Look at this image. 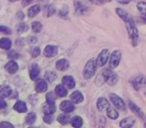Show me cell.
Returning a JSON list of instances; mask_svg holds the SVG:
<instances>
[{
    "instance_id": "16",
    "label": "cell",
    "mask_w": 146,
    "mask_h": 128,
    "mask_svg": "<svg viewBox=\"0 0 146 128\" xmlns=\"http://www.w3.org/2000/svg\"><path fill=\"white\" fill-rule=\"evenodd\" d=\"M134 123H135V121H134L133 118L128 117V118L123 119L120 122V126H121L122 128H131L132 126L134 125Z\"/></svg>"
},
{
    "instance_id": "47",
    "label": "cell",
    "mask_w": 146,
    "mask_h": 128,
    "mask_svg": "<svg viewBox=\"0 0 146 128\" xmlns=\"http://www.w3.org/2000/svg\"><path fill=\"white\" fill-rule=\"evenodd\" d=\"M120 3H128L129 2V0H119Z\"/></svg>"
},
{
    "instance_id": "39",
    "label": "cell",
    "mask_w": 146,
    "mask_h": 128,
    "mask_svg": "<svg viewBox=\"0 0 146 128\" xmlns=\"http://www.w3.org/2000/svg\"><path fill=\"white\" fill-rule=\"evenodd\" d=\"M67 13H68V7H63V10H61L59 14H60V16L64 17L67 15Z\"/></svg>"
},
{
    "instance_id": "32",
    "label": "cell",
    "mask_w": 146,
    "mask_h": 128,
    "mask_svg": "<svg viewBox=\"0 0 146 128\" xmlns=\"http://www.w3.org/2000/svg\"><path fill=\"white\" fill-rule=\"evenodd\" d=\"M35 120H36V115H35V113L31 112V113H29L28 115H27V117H26V122H27L28 124L34 123Z\"/></svg>"
},
{
    "instance_id": "11",
    "label": "cell",
    "mask_w": 146,
    "mask_h": 128,
    "mask_svg": "<svg viewBox=\"0 0 146 128\" xmlns=\"http://www.w3.org/2000/svg\"><path fill=\"white\" fill-rule=\"evenodd\" d=\"M35 90L39 93H42V92H45L47 90V83L45 80L43 79H39L36 81V84H35Z\"/></svg>"
},
{
    "instance_id": "17",
    "label": "cell",
    "mask_w": 146,
    "mask_h": 128,
    "mask_svg": "<svg viewBox=\"0 0 146 128\" xmlns=\"http://www.w3.org/2000/svg\"><path fill=\"white\" fill-rule=\"evenodd\" d=\"M11 94V88L9 86H0V98L8 97Z\"/></svg>"
},
{
    "instance_id": "43",
    "label": "cell",
    "mask_w": 146,
    "mask_h": 128,
    "mask_svg": "<svg viewBox=\"0 0 146 128\" xmlns=\"http://www.w3.org/2000/svg\"><path fill=\"white\" fill-rule=\"evenodd\" d=\"M5 107H6V102L3 99H0V109H3Z\"/></svg>"
},
{
    "instance_id": "35",
    "label": "cell",
    "mask_w": 146,
    "mask_h": 128,
    "mask_svg": "<svg viewBox=\"0 0 146 128\" xmlns=\"http://www.w3.org/2000/svg\"><path fill=\"white\" fill-rule=\"evenodd\" d=\"M55 101V97L53 96L52 93H48L46 95V103L48 104H54Z\"/></svg>"
},
{
    "instance_id": "3",
    "label": "cell",
    "mask_w": 146,
    "mask_h": 128,
    "mask_svg": "<svg viewBox=\"0 0 146 128\" xmlns=\"http://www.w3.org/2000/svg\"><path fill=\"white\" fill-rule=\"evenodd\" d=\"M102 77H104V80L109 85H114V84L117 83V79H118L117 75L109 69H106L102 72Z\"/></svg>"
},
{
    "instance_id": "46",
    "label": "cell",
    "mask_w": 146,
    "mask_h": 128,
    "mask_svg": "<svg viewBox=\"0 0 146 128\" xmlns=\"http://www.w3.org/2000/svg\"><path fill=\"white\" fill-rule=\"evenodd\" d=\"M31 1H32V0H24V1H23V3H22V4H23V5H24V6H25V5L29 4V3H30Z\"/></svg>"
},
{
    "instance_id": "30",
    "label": "cell",
    "mask_w": 146,
    "mask_h": 128,
    "mask_svg": "<svg viewBox=\"0 0 146 128\" xmlns=\"http://www.w3.org/2000/svg\"><path fill=\"white\" fill-rule=\"evenodd\" d=\"M58 121L60 122L61 124H63V125H65V124H67L69 122V120H70V118H69V116L67 115V114H61V115L58 116Z\"/></svg>"
},
{
    "instance_id": "4",
    "label": "cell",
    "mask_w": 146,
    "mask_h": 128,
    "mask_svg": "<svg viewBox=\"0 0 146 128\" xmlns=\"http://www.w3.org/2000/svg\"><path fill=\"white\" fill-rule=\"evenodd\" d=\"M108 57H109V52H108L107 49H103V50L100 52V54L97 57V61H96V65L97 66H103L106 64L108 60Z\"/></svg>"
},
{
    "instance_id": "21",
    "label": "cell",
    "mask_w": 146,
    "mask_h": 128,
    "mask_svg": "<svg viewBox=\"0 0 146 128\" xmlns=\"http://www.w3.org/2000/svg\"><path fill=\"white\" fill-rule=\"evenodd\" d=\"M108 106H109V104H108V101L105 98H99L97 100V108L100 111L104 110L105 108H108Z\"/></svg>"
},
{
    "instance_id": "14",
    "label": "cell",
    "mask_w": 146,
    "mask_h": 128,
    "mask_svg": "<svg viewBox=\"0 0 146 128\" xmlns=\"http://www.w3.org/2000/svg\"><path fill=\"white\" fill-rule=\"evenodd\" d=\"M5 68H6V70L9 73L13 74L18 70V65H17V63L15 61H9L6 64V66H5Z\"/></svg>"
},
{
    "instance_id": "9",
    "label": "cell",
    "mask_w": 146,
    "mask_h": 128,
    "mask_svg": "<svg viewBox=\"0 0 146 128\" xmlns=\"http://www.w3.org/2000/svg\"><path fill=\"white\" fill-rule=\"evenodd\" d=\"M60 109L67 114V113L72 112L73 110L75 109V106H74V104H73L71 101H67L66 100V101H63L62 103L60 104Z\"/></svg>"
},
{
    "instance_id": "41",
    "label": "cell",
    "mask_w": 146,
    "mask_h": 128,
    "mask_svg": "<svg viewBox=\"0 0 146 128\" xmlns=\"http://www.w3.org/2000/svg\"><path fill=\"white\" fill-rule=\"evenodd\" d=\"M54 7L53 6H49L48 7V13H47V16H51V15L54 13Z\"/></svg>"
},
{
    "instance_id": "27",
    "label": "cell",
    "mask_w": 146,
    "mask_h": 128,
    "mask_svg": "<svg viewBox=\"0 0 146 128\" xmlns=\"http://www.w3.org/2000/svg\"><path fill=\"white\" fill-rule=\"evenodd\" d=\"M40 12V6L39 5H34L28 10V16L29 17H34L36 16L38 13Z\"/></svg>"
},
{
    "instance_id": "8",
    "label": "cell",
    "mask_w": 146,
    "mask_h": 128,
    "mask_svg": "<svg viewBox=\"0 0 146 128\" xmlns=\"http://www.w3.org/2000/svg\"><path fill=\"white\" fill-rule=\"evenodd\" d=\"M132 84H133L134 88L135 89H140L141 87H145L146 86V78L144 76L140 75L138 77H136L135 79L132 81Z\"/></svg>"
},
{
    "instance_id": "7",
    "label": "cell",
    "mask_w": 146,
    "mask_h": 128,
    "mask_svg": "<svg viewBox=\"0 0 146 128\" xmlns=\"http://www.w3.org/2000/svg\"><path fill=\"white\" fill-rule=\"evenodd\" d=\"M57 53H58V47L54 45H47L46 48L44 49V55L48 58L56 56Z\"/></svg>"
},
{
    "instance_id": "49",
    "label": "cell",
    "mask_w": 146,
    "mask_h": 128,
    "mask_svg": "<svg viewBox=\"0 0 146 128\" xmlns=\"http://www.w3.org/2000/svg\"><path fill=\"white\" fill-rule=\"evenodd\" d=\"M10 1H16V0H10Z\"/></svg>"
},
{
    "instance_id": "33",
    "label": "cell",
    "mask_w": 146,
    "mask_h": 128,
    "mask_svg": "<svg viewBox=\"0 0 146 128\" xmlns=\"http://www.w3.org/2000/svg\"><path fill=\"white\" fill-rule=\"evenodd\" d=\"M27 30H28V26L26 24H24V23H21V24H19L17 26V32L18 33H23Z\"/></svg>"
},
{
    "instance_id": "2",
    "label": "cell",
    "mask_w": 146,
    "mask_h": 128,
    "mask_svg": "<svg viewBox=\"0 0 146 128\" xmlns=\"http://www.w3.org/2000/svg\"><path fill=\"white\" fill-rule=\"evenodd\" d=\"M95 69H96V62L91 59L87 62V64L85 65L83 70V76L85 79H90L91 77H93L94 73H95Z\"/></svg>"
},
{
    "instance_id": "29",
    "label": "cell",
    "mask_w": 146,
    "mask_h": 128,
    "mask_svg": "<svg viewBox=\"0 0 146 128\" xmlns=\"http://www.w3.org/2000/svg\"><path fill=\"white\" fill-rule=\"evenodd\" d=\"M137 8L139 12L141 13L142 17L146 19V3L145 2H139L137 4Z\"/></svg>"
},
{
    "instance_id": "22",
    "label": "cell",
    "mask_w": 146,
    "mask_h": 128,
    "mask_svg": "<svg viewBox=\"0 0 146 128\" xmlns=\"http://www.w3.org/2000/svg\"><path fill=\"white\" fill-rule=\"evenodd\" d=\"M71 124L74 128H81L82 124H83V121H82V118L79 117V116H75L71 119Z\"/></svg>"
},
{
    "instance_id": "37",
    "label": "cell",
    "mask_w": 146,
    "mask_h": 128,
    "mask_svg": "<svg viewBox=\"0 0 146 128\" xmlns=\"http://www.w3.org/2000/svg\"><path fill=\"white\" fill-rule=\"evenodd\" d=\"M0 128H14V126L11 123H9V122L3 121L0 123Z\"/></svg>"
},
{
    "instance_id": "38",
    "label": "cell",
    "mask_w": 146,
    "mask_h": 128,
    "mask_svg": "<svg viewBox=\"0 0 146 128\" xmlns=\"http://www.w3.org/2000/svg\"><path fill=\"white\" fill-rule=\"evenodd\" d=\"M0 32L5 33V34H11V29L5 26H0Z\"/></svg>"
},
{
    "instance_id": "13",
    "label": "cell",
    "mask_w": 146,
    "mask_h": 128,
    "mask_svg": "<svg viewBox=\"0 0 146 128\" xmlns=\"http://www.w3.org/2000/svg\"><path fill=\"white\" fill-rule=\"evenodd\" d=\"M74 6H75V10L78 14H85L86 12L88 11V7L85 6L84 4H82L81 2H74Z\"/></svg>"
},
{
    "instance_id": "18",
    "label": "cell",
    "mask_w": 146,
    "mask_h": 128,
    "mask_svg": "<svg viewBox=\"0 0 146 128\" xmlns=\"http://www.w3.org/2000/svg\"><path fill=\"white\" fill-rule=\"evenodd\" d=\"M55 105L54 104H48L46 103L43 106V112L45 113V115H51L55 112Z\"/></svg>"
},
{
    "instance_id": "45",
    "label": "cell",
    "mask_w": 146,
    "mask_h": 128,
    "mask_svg": "<svg viewBox=\"0 0 146 128\" xmlns=\"http://www.w3.org/2000/svg\"><path fill=\"white\" fill-rule=\"evenodd\" d=\"M90 2H92V3H95V4H101V1L100 0H89Z\"/></svg>"
},
{
    "instance_id": "25",
    "label": "cell",
    "mask_w": 146,
    "mask_h": 128,
    "mask_svg": "<svg viewBox=\"0 0 146 128\" xmlns=\"http://www.w3.org/2000/svg\"><path fill=\"white\" fill-rule=\"evenodd\" d=\"M129 107H130V109H131L132 111H133L134 113L136 114V115H138L139 117H141V118H144V115H143V113H142L141 109H140L139 107H137V106H136L134 103L130 102V103H129Z\"/></svg>"
},
{
    "instance_id": "23",
    "label": "cell",
    "mask_w": 146,
    "mask_h": 128,
    "mask_svg": "<svg viewBox=\"0 0 146 128\" xmlns=\"http://www.w3.org/2000/svg\"><path fill=\"white\" fill-rule=\"evenodd\" d=\"M116 13H117L118 16H119L121 19H123L124 21H127L128 19L130 18L129 14H128V13L122 8H117V9H116Z\"/></svg>"
},
{
    "instance_id": "28",
    "label": "cell",
    "mask_w": 146,
    "mask_h": 128,
    "mask_svg": "<svg viewBox=\"0 0 146 128\" xmlns=\"http://www.w3.org/2000/svg\"><path fill=\"white\" fill-rule=\"evenodd\" d=\"M107 116L109 118H111V119H116V118L118 117V112L116 111L113 107H110V106H108V108H107Z\"/></svg>"
},
{
    "instance_id": "20",
    "label": "cell",
    "mask_w": 146,
    "mask_h": 128,
    "mask_svg": "<svg viewBox=\"0 0 146 128\" xmlns=\"http://www.w3.org/2000/svg\"><path fill=\"white\" fill-rule=\"evenodd\" d=\"M55 93L59 97H64L67 95V89L63 85H57L55 88Z\"/></svg>"
},
{
    "instance_id": "42",
    "label": "cell",
    "mask_w": 146,
    "mask_h": 128,
    "mask_svg": "<svg viewBox=\"0 0 146 128\" xmlns=\"http://www.w3.org/2000/svg\"><path fill=\"white\" fill-rule=\"evenodd\" d=\"M9 57H11V58H18L19 55H18V53H16V52H14V51H12V52L9 53Z\"/></svg>"
},
{
    "instance_id": "1",
    "label": "cell",
    "mask_w": 146,
    "mask_h": 128,
    "mask_svg": "<svg viewBox=\"0 0 146 128\" xmlns=\"http://www.w3.org/2000/svg\"><path fill=\"white\" fill-rule=\"evenodd\" d=\"M126 22V28H127V31L129 33V36L131 38L132 42H133V45L135 46L138 43V39H139V35H138V30L135 26V23H134L133 19L130 17Z\"/></svg>"
},
{
    "instance_id": "50",
    "label": "cell",
    "mask_w": 146,
    "mask_h": 128,
    "mask_svg": "<svg viewBox=\"0 0 146 128\" xmlns=\"http://www.w3.org/2000/svg\"><path fill=\"white\" fill-rule=\"evenodd\" d=\"M30 128H34V127H30Z\"/></svg>"
},
{
    "instance_id": "26",
    "label": "cell",
    "mask_w": 146,
    "mask_h": 128,
    "mask_svg": "<svg viewBox=\"0 0 146 128\" xmlns=\"http://www.w3.org/2000/svg\"><path fill=\"white\" fill-rule=\"evenodd\" d=\"M11 47V41L8 38H2L0 39V48L2 49H9Z\"/></svg>"
},
{
    "instance_id": "15",
    "label": "cell",
    "mask_w": 146,
    "mask_h": 128,
    "mask_svg": "<svg viewBox=\"0 0 146 128\" xmlns=\"http://www.w3.org/2000/svg\"><path fill=\"white\" fill-rule=\"evenodd\" d=\"M71 100H72L73 103H80V102L83 101V95L81 94L80 91H75L71 94Z\"/></svg>"
},
{
    "instance_id": "40",
    "label": "cell",
    "mask_w": 146,
    "mask_h": 128,
    "mask_svg": "<svg viewBox=\"0 0 146 128\" xmlns=\"http://www.w3.org/2000/svg\"><path fill=\"white\" fill-rule=\"evenodd\" d=\"M43 120H44L46 123H51V122H52V117H51V115H45Z\"/></svg>"
},
{
    "instance_id": "24",
    "label": "cell",
    "mask_w": 146,
    "mask_h": 128,
    "mask_svg": "<svg viewBox=\"0 0 146 128\" xmlns=\"http://www.w3.org/2000/svg\"><path fill=\"white\" fill-rule=\"evenodd\" d=\"M39 72H40V69L37 65H33L32 68L30 69V78L32 80H35L39 75Z\"/></svg>"
},
{
    "instance_id": "44",
    "label": "cell",
    "mask_w": 146,
    "mask_h": 128,
    "mask_svg": "<svg viewBox=\"0 0 146 128\" xmlns=\"http://www.w3.org/2000/svg\"><path fill=\"white\" fill-rule=\"evenodd\" d=\"M29 43H36V41H37V39L35 38V37H29Z\"/></svg>"
},
{
    "instance_id": "6",
    "label": "cell",
    "mask_w": 146,
    "mask_h": 128,
    "mask_svg": "<svg viewBox=\"0 0 146 128\" xmlns=\"http://www.w3.org/2000/svg\"><path fill=\"white\" fill-rule=\"evenodd\" d=\"M110 99H111L112 103L115 105V107H117L118 109L125 110V104H124L123 100L120 97H118L115 94H110Z\"/></svg>"
},
{
    "instance_id": "5",
    "label": "cell",
    "mask_w": 146,
    "mask_h": 128,
    "mask_svg": "<svg viewBox=\"0 0 146 128\" xmlns=\"http://www.w3.org/2000/svg\"><path fill=\"white\" fill-rule=\"evenodd\" d=\"M121 59V52L118 50H115L112 52L111 56H110V66L111 68H115L118 66Z\"/></svg>"
},
{
    "instance_id": "36",
    "label": "cell",
    "mask_w": 146,
    "mask_h": 128,
    "mask_svg": "<svg viewBox=\"0 0 146 128\" xmlns=\"http://www.w3.org/2000/svg\"><path fill=\"white\" fill-rule=\"evenodd\" d=\"M31 54H32L33 57L39 56V54H40V48H39V47H34V48H32V50H31Z\"/></svg>"
},
{
    "instance_id": "19",
    "label": "cell",
    "mask_w": 146,
    "mask_h": 128,
    "mask_svg": "<svg viewBox=\"0 0 146 128\" xmlns=\"http://www.w3.org/2000/svg\"><path fill=\"white\" fill-rule=\"evenodd\" d=\"M14 110L20 112V113H23V112L27 111V106L23 101H17L14 105Z\"/></svg>"
},
{
    "instance_id": "48",
    "label": "cell",
    "mask_w": 146,
    "mask_h": 128,
    "mask_svg": "<svg viewBox=\"0 0 146 128\" xmlns=\"http://www.w3.org/2000/svg\"><path fill=\"white\" fill-rule=\"evenodd\" d=\"M102 1H110V0H102Z\"/></svg>"
},
{
    "instance_id": "34",
    "label": "cell",
    "mask_w": 146,
    "mask_h": 128,
    "mask_svg": "<svg viewBox=\"0 0 146 128\" xmlns=\"http://www.w3.org/2000/svg\"><path fill=\"white\" fill-rule=\"evenodd\" d=\"M45 78H46L49 82H53L55 80V78H56V75H55V73H53V72H47L46 75H45Z\"/></svg>"
},
{
    "instance_id": "10",
    "label": "cell",
    "mask_w": 146,
    "mask_h": 128,
    "mask_svg": "<svg viewBox=\"0 0 146 128\" xmlns=\"http://www.w3.org/2000/svg\"><path fill=\"white\" fill-rule=\"evenodd\" d=\"M62 83H63V86L65 88H74L75 86V80L73 79L72 76H64L62 79Z\"/></svg>"
},
{
    "instance_id": "31",
    "label": "cell",
    "mask_w": 146,
    "mask_h": 128,
    "mask_svg": "<svg viewBox=\"0 0 146 128\" xmlns=\"http://www.w3.org/2000/svg\"><path fill=\"white\" fill-rule=\"evenodd\" d=\"M42 29V24L40 22H33L32 23V30L35 33H39Z\"/></svg>"
},
{
    "instance_id": "51",
    "label": "cell",
    "mask_w": 146,
    "mask_h": 128,
    "mask_svg": "<svg viewBox=\"0 0 146 128\" xmlns=\"http://www.w3.org/2000/svg\"><path fill=\"white\" fill-rule=\"evenodd\" d=\"M99 128H103V127H99Z\"/></svg>"
},
{
    "instance_id": "12",
    "label": "cell",
    "mask_w": 146,
    "mask_h": 128,
    "mask_svg": "<svg viewBox=\"0 0 146 128\" xmlns=\"http://www.w3.org/2000/svg\"><path fill=\"white\" fill-rule=\"evenodd\" d=\"M56 68L60 71H65L69 68V62L66 59H60L56 62Z\"/></svg>"
}]
</instances>
